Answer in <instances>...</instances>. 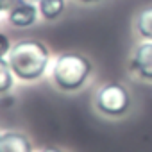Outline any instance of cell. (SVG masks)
<instances>
[{
  "label": "cell",
  "mask_w": 152,
  "mask_h": 152,
  "mask_svg": "<svg viewBox=\"0 0 152 152\" xmlns=\"http://www.w3.org/2000/svg\"><path fill=\"white\" fill-rule=\"evenodd\" d=\"M7 61L16 79L32 83L45 73L50 61V50L39 39H22L11 47Z\"/></svg>",
  "instance_id": "6da1fadb"
},
{
  "label": "cell",
  "mask_w": 152,
  "mask_h": 152,
  "mask_svg": "<svg viewBox=\"0 0 152 152\" xmlns=\"http://www.w3.org/2000/svg\"><path fill=\"white\" fill-rule=\"evenodd\" d=\"M93 73V63L79 52H63L56 57L52 66L54 84L66 93L79 91Z\"/></svg>",
  "instance_id": "7a4b0ae2"
},
{
  "label": "cell",
  "mask_w": 152,
  "mask_h": 152,
  "mask_svg": "<svg viewBox=\"0 0 152 152\" xmlns=\"http://www.w3.org/2000/svg\"><path fill=\"white\" fill-rule=\"evenodd\" d=\"M93 104L100 115H104L107 118H120L129 113L132 97H131V91L127 90V86L113 81V83L102 84L97 90Z\"/></svg>",
  "instance_id": "3957f363"
},
{
  "label": "cell",
  "mask_w": 152,
  "mask_h": 152,
  "mask_svg": "<svg viewBox=\"0 0 152 152\" xmlns=\"http://www.w3.org/2000/svg\"><path fill=\"white\" fill-rule=\"evenodd\" d=\"M129 70L136 77L152 83V41H141L129 61Z\"/></svg>",
  "instance_id": "277c9868"
},
{
  "label": "cell",
  "mask_w": 152,
  "mask_h": 152,
  "mask_svg": "<svg viewBox=\"0 0 152 152\" xmlns=\"http://www.w3.org/2000/svg\"><path fill=\"white\" fill-rule=\"evenodd\" d=\"M38 4L32 2H20L9 11V23L16 29H27L36 23L38 20Z\"/></svg>",
  "instance_id": "5b68a950"
},
{
  "label": "cell",
  "mask_w": 152,
  "mask_h": 152,
  "mask_svg": "<svg viewBox=\"0 0 152 152\" xmlns=\"http://www.w3.org/2000/svg\"><path fill=\"white\" fill-rule=\"evenodd\" d=\"M0 152H32V143L23 132L7 131L0 138Z\"/></svg>",
  "instance_id": "8992f818"
},
{
  "label": "cell",
  "mask_w": 152,
  "mask_h": 152,
  "mask_svg": "<svg viewBox=\"0 0 152 152\" xmlns=\"http://www.w3.org/2000/svg\"><path fill=\"white\" fill-rule=\"evenodd\" d=\"M134 27L136 32L145 39V41H152V6L143 7L134 20Z\"/></svg>",
  "instance_id": "52a82bcc"
},
{
  "label": "cell",
  "mask_w": 152,
  "mask_h": 152,
  "mask_svg": "<svg viewBox=\"0 0 152 152\" xmlns=\"http://www.w3.org/2000/svg\"><path fill=\"white\" fill-rule=\"evenodd\" d=\"M64 7H66L64 0H39V2H38L39 15L45 20H48V22L57 20L64 13Z\"/></svg>",
  "instance_id": "ba28073f"
},
{
  "label": "cell",
  "mask_w": 152,
  "mask_h": 152,
  "mask_svg": "<svg viewBox=\"0 0 152 152\" xmlns=\"http://www.w3.org/2000/svg\"><path fill=\"white\" fill-rule=\"evenodd\" d=\"M15 86V73L9 66V61L0 57V95H6Z\"/></svg>",
  "instance_id": "9c48e42d"
},
{
  "label": "cell",
  "mask_w": 152,
  "mask_h": 152,
  "mask_svg": "<svg viewBox=\"0 0 152 152\" xmlns=\"http://www.w3.org/2000/svg\"><path fill=\"white\" fill-rule=\"evenodd\" d=\"M11 47H13V45L9 43L7 36L0 32V57H6V56H9V52H11Z\"/></svg>",
  "instance_id": "30bf717a"
},
{
  "label": "cell",
  "mask_w": 152,
  "mask_h": 152,
  "mask_svg": "<svg viewBox=\"0 0 152 152\" xmlns=\"http://www.w3.org/2000/svg\"><path fill=\"white\" fill-rule=\"evenodd\" d=\"M41 152H64L63 148H57V147H45Z\"/></svg>",
  "instance_id": "8fae6325"
},
{
  "label": "cell",
  "mask_w": 152,
  "mask_h": 152,
  "mask_svg": "<svg viewBox=\"0 0 152 152\" xmlns=\"http://www.w3.org/2000/svg\"><path fill=\"white\" fill-rule=\"evenodd\" d=\"M79 2H83V4H95V2H99V0H79Z\"/></svg>",
  "instance_id": "7c38bea8"
},
{
  "label": "cell",
  "mask_w": 152,
  "mask_h": 152,
  "mask_svg": "<svg viewBox=\"0 0 152 152\" xmlns=\"http://www.w3.org/2000/svg\"><path fill=\"white\" fill-rule=\"evenodd\" d=\"M6 9V6H4V0H0V11H4Z\"/></svg>",
  "instance_id": "4fadbf2b"
},
{
  "label": "cell",
  "mask_w": 152,
  "mask_h": 152,
  "mask_svg": "<svg viewBox=\"0 0 152 152\" xmlns=\"http://www.w3.org/2000/svg\"><path fill=\"white\" fill-rule=\"evenodd\" d=\"M25 2H32V4H38L39 0H25Z\"/></svg>",
  "instance_id": "5bb4252c"
},
{
  "label": "cell",
  "mask_w": 152,
  "mask_h": 152,
  "mask_svg": "<svg viewBox=\"0 0 152 152\" xmlns=\"http://www.w3.org/2000/svg\"><path fill=\"white\" fill-rule=\"evenodd\" d=\"M0 138H2V134H0Z\"/></svg>",
  "instance_id": "9a60e30c"
}]
</instances>
